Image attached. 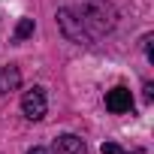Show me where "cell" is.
<instances>
[{
  "label": "cell",
  "mask_w": 154,
  "mask_h": 154,
  "mask_svg": "<svg viewBox=\"0 0 154 154\" xmlns=\"http://www.w3.org/2000/svg\"><path fill=\"white\" fill-rule=\"evenodd\" d=\"M75 15H79L88 39H100L103 33H109L118 21V9L112 6V0H85L82 6H75Z\"/></svg>",
  "instance_id": "cell-1"
},
{
  "label": "cell",
  "mask_w": 154,
  "mask_h": 154,
  "mask_svg": "<svg viewBox=\"0 0 154 154\" xmlns=\"http://www.w3.org/2000/svg\"><path fill=\"white\" fill-rule=\"evenodd\" d=\"M57 24H60V30H63L66 39L82 42V45H91V39H88V33H85L79 15H75V6H63V9H57Z\"/></svg>",
  "instance_id": "cell-2"
},
{
  "label": "cell",
  "mask_w": 154,
  "mask_h": 154,
  "mask_svg": "<svg viewBox=\"0 0 154 154\" xmlns=\"http://www.w3.org/2000/svg\"><path fill=\"white\" fill-rule=\"evenodd\" d=\"M21 112H24V118H30V121H42L45 112H48L45 91H42V88H30V91H24V97H21Z\"/></svg>",
  "instance_id": "cell-3"
},
{
  "label": "cell",
  "mask_w": 154,
  "mask_h": 154,
  "mask_svg": "<svg viewBox=\"0 0 154 154\" xmlns=\"http://www.w3.org/2000/svg\"><path fill=\"white\" fill-rule=\"evenodd\" d=\"M106 109H109L112 115H124V112H130V109H133V94H130L124 85L106 91Z\"/></svg>",
  "instance_id": "cell-4"
},
{
  "label": "cell",
  "mask_w": 154,
  "mask_h": 154,
  "mask_svg": "<svg viewBox=\"0 0 154 154\" xmlns=\"http://www.w3.org/2000/svg\"><path fill=\"white\" fill-rule=\"evenodd\" d=\"M54 148H57V154H88V145H85V139L72 136V133H63V136H57V139H54Z\"/></svg>",
  "instance_id": "cell-5"
},
{
  "label": "cell",
  "mask_w": 154,
  "mask_h": 154,
  "mask_svg": "<svg viewBox=\"0 0 154 154\" xmlns=\"http://www.w3.org/2000/svg\"><path fill=\"white\" fill-rule=\"evenodd\" d=\"M18 85H21L18 66H3V69H0V94H9V91H15Z\"/></svg>",
  "instance_id": "cell-6"
},
{
  "label": "cell",
  "mask_w": 154,
  "mask_h": 154,
  "mask_svg": "<svg viewBox=\"0 0 154 154\" xmlns=\"http://www.w3.org/2000/svg\"><path fill=\"white\" fill-rule=\"evenodd\" d=\"M30 33H33V18H21L18 27H15V39L21 42V39H27Z\"/></svg>",
  "instance_id": "cell-7"
},
{
  "label": "cell",
  "mask_w": 154,
  "mask_h": 154,
  "mask_svg": "<svg viewBox=\"0 0 154 154\" xmlns=\"http://www.w3.org/2000/svg\"><path fill=\"white\" fill-rule=\"evenodd\" d=\"M103 154H142V151H124V148L115 145V142H103Z\"/></svg>",
  "instance_id": "cell-8"
},
{
  "label": "cell",
  "mask_w": 154,
  "mask_h": 154,
  "mask_svg": "<svg viewBox=\"0 0 154 154\" xmlns=\"http://www.w3.org/2000/svg\"><path fill=\"white\" fill-rule=\"evenodd\" d=\"M151 42H154V39H151V33H148V36H142V51L148 54V60H154V51H151Z\"/></svg>",
  "instance_id": "cell-9"
},
{
  "label": "cell",
  "mask_w": 154,
  "mask_h": 154,
  "mask_svg": "<svg viewBox=\"0 0 154 154\" xmlns=\"http://www.w3.org/2000/svg\"><path fill=\"white\" fill-rule=\"evenodd\" d=\"M145 100H148V103L154 100V85H151V82H145Z\"/></svg>",
  "instance_id": "cell-10"
},
{
  "label": "cell",
  "mask_w": 154,
  "mask_h": 154,
  "mask_svg": "<svg viewBox=\"0 0 154 154\" xmlns=\"http://www.w3.org/2000/svg\"><path fill=\"white\" fill-rule=\"evenodd\" d=\"M27 154H51V151H48V148H30Z\"/></svg>",
  "instance_id": "cell-11"
}]
</instances>
